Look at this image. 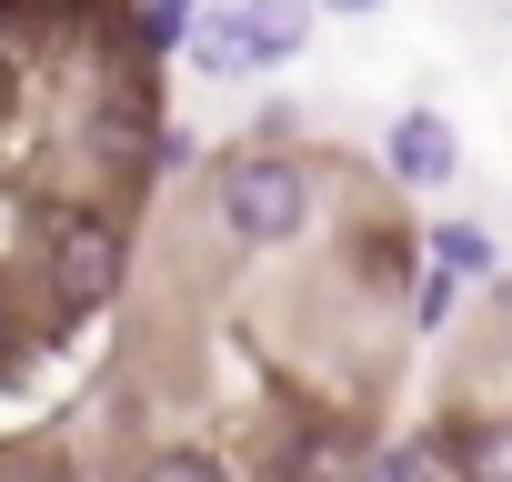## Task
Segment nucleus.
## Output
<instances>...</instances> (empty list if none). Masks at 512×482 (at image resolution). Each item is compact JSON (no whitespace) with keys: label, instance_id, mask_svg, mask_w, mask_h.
<instances>
[{"label":"nucleus","instance_id":"f257e3e1","mask_svg":"<svg viewBox=\"0 0 512 482\" xmlns=\"http://www.w3.org/2000/svg\"><path fill=\"white\" fill-rule=\"evenodd\" d=\"M211 211H221V231L241 252H292L312 231V211H322V181L292 151H231L221 181H211Z\"/></svg>","mask_w":512,"mask_h":482},{"label":"nucleus","instance_id":"f03ea898","mask_svg":"<svg viewBox=\"0 0 512 482\" xmlns=\"http://www.w3.org/2000/svg\"><path fill=\"white\" fill-rule=\"evenodd\" d=\"M121 282H131V231L111 211H51V231H41V292H51V312L91 322L101 302H121Z\"/></svg>","mask_w":512,"mask_h":482},{"label":"nucleus","instance_id":"7ed1b4c3","mask_svg":"<svg viewBox=\"0 0 512 482\" xmlns=\"http://www.w3.org/2000/svg\"><path fill=\"white\" fill-rule=\"evenodd\" d=\"M382 161H392V181H412V191H442V181L462 171V131H452L442 111H402V121L382 131Z\"/></svg>","mask_w":512,"mask_h":482},{"label":"nucleus","instance_id":"20e7f679","mask_svg":"<svg viewBox=\"0 0 512 482\" xmlns=\"http://www.w3.org/2000/svg\"><path fill=\"white\" fill-rule=\"evenodd\" d=\"M231 21H241L251 61L282 71V61H302V41H312V21H322V0H231Z\"/></svg>","mask_w":512,"mask_h":482},{"label":"nucleus","instance_id":"39448f33","mask_svg":"<svg viewBox=\"0 0 512 482\" xmlns=\"http://www.w3.org/2000/svg\"><path fill=\"white\" fill-rule=\"evenodd\" d=\"M442 462L462 472V482H512V422L492 412V422H452L442 432Z\"/></svg>","mask_w":512,"mask_h":482},{"label":"nucleus","instance_id":"423d86ee","mask_svg":"<svg viewBox=\"0 0 512 482\" xmlns=\"http://www.w3.org/2000/svg\"><path fill=\"white\" fill-rule=\"evenodd\" d=\"M422 241H432V272H452V282H492L502 272V252H492L482 221H432Z\"/></svg>","mask_w":512,"mask_h":482},{"label":"nucleus","instance_id":"0eeeda50","mask_svg":"<svg viewBox=\"0 0 512 482\" xmlns=\"http://www.w3.org/2000/svg\"><path fill=\"white\" fill-rule=\"evenodd\" d=\"M211 81H251L262 61H251V41H241V21H231V0H221V21H191V41H181Z\"/></svg>","mask_w":512,"mask_h":482},{"label":"nucleus","instance_id":"6e6552de","mask_svg":"<svg viewBox=\"0 0 512 482\" xmlns=\"http://www.w3.org/2000/svg\"><path fill=\"white\" fill-rule=\"evenodd\" d=\"M131 482H241L211 442H161V452H141V472Z\"/></svg>","mask_w":512,"mask_h":482},{"label":"nucleus","instance_id":"1a4fd4ad","mask_svg":"<svg viewBox=\"0 0 512 482\" xmlns=\"http://www.w3.org/2000/svg\"><path fill=\"white\" fill-rule=\"evenodd\" d=\"M191 11H201V0H141V51H171V41H191Z\"/></svg>","mask_w":512,"mask_h":482},{"label":"nucleus","instance_id":"9d476101","mask_svg":"<svg viewBox=\"0 0 512 482\" xmlns=\"http://www.w3.org/2000/svg\"><path fill=\"white\" fill-rule=\"evenodd\" d=\"M362 482H422V442H392V452H372V462H362Z\"/></svg>","mask_w":512,"mask_h":482},{"label":"nucleus","instance_id":"9b49d317","mask_svg":"<svg viewBox=\"0 0 512 482\" xmlns=\"http://www.w3.org/2000/svg\"><path fill=\"white\" fill-rule=\"evenodd\" d=\"M322 11H332V21H372V11H382V0H322Z\"/></svg>","mask_w":512,"mask_h":482},{"label":"nucleus","instance_id":"f8f14e48","mask_svg":"<svg viewBox=\"0 0 512 482\" xmlns=\"http://www.w3.org/2000/svg\"><path fill=\"white\" fill-rule=\"evenodd\" d=\"M0 332H11V312H0ZM0 372H11V352H0Z\"/></svg>","mask_w":512,"mask_h":482},{"label":"nucleus","instance_id":"ddd939ff","mask_svg":"<svg viewBox=\"0 0 512 482\" xmlns=\"http://www.w3.org/2000/svg\"><path fill=\"white\" fill-rule=\"evenodd\" d=\"M502 312H512V282H502Z\"/></svg>","mask_w":512,"mask_h":482},{"label":"nucleus","instance_id":"4468645a","mask_svg":"<svg viewBox=\"0 0 512 482\" xmlns=\"http://www.w3.org/2000/svg\"><path fill=\"white\" fill-rule=\"evenodd\" d=\"M51 482H71V472H51Z\"/></svg>","mask_w":512,"mask_h":482}]
</instances>
